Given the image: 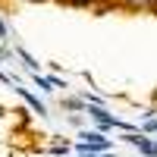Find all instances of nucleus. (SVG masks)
I'll return each mask as SVG.
<instances>
[{
    "mask_svg": "<svg viewBox=\"0 0 157 157\" xmlns=\"http://www.w3.org/2000/svg\"><path fill=\"white\" fill-rule=\"evenodd\" d=\"M88 113H91V116L98 120V126H101V129H110V126H123L120 120H116V116H110L107 110H104L101 104H91V107H88Z\"/></svg>",
    "mask_w": 157,
    "mask_h": 157,
    "instance_id": "f03ea898",
    "label": "nucleus"
},
{
    "mask_svg": "<svg viewBox=\"0 0 157 157\" xmlns=\"http://www.w3.org/2000/svg\"><path fill=\"white\" fill-rule=\"evenodd\" d=\"M60 3H63V0H60Z\"/></svg>",
    "mask_w": 157,
    "mask_h": 157,
    "instance_id": "4468645a",
    "label": "nucleus"
},
{
    "mask_svg": "<svg viewBox=\"0 0 157 157\" xmlns=\"http://www.w3.org/2000/svg\"><path fill=\"white\" fill-rule=\"evenodd\" d=\"M0 38H6V25L3 22H0Z\"/></svg>",
    "mask_w": 157,
    "mask_h": 157,
    "instance_id": "f8f14e48",
    "label": "nucleus"
},
{
    "mask_svg": "<svg viewBox=\"0 0 157 157\" xmlns=\"http://www.w3.org/2000/svg\"><path fill=\"white\" fill-rule=\"evenodd\" d=\"M66 3H72V6H98L101 0H66Z\"/></svg>",
    "mask_w": 157,
    "mask_h": 157,
    "instance_id": "0eeeda50",
    "label": "nucleus"
},
{
    "mask_svg": "<svg viewBox=\"0 0 157 157\" xmlns=\"http://www.w3.org/2000/svg\"><path fill=\"white\" fill-rule=\"evenodd\" d=\"M154 154H157V141H154Z\"/></svg>",
    "mask_w": 157,
    "mask_h": 157,
    "instance_id": "ddd939ff",
    "label": "nucleus"
},
{
    "mask_svg": "<svg viewBox=\"0 0 157 157\" xmlns=\"http://www.w3.org/2000/svg\"><path fill=\"white\" fill-rule=\"evenodd\" d=\"M116 3H120V10H148V3L151 0H116Z\"/></svg>",
    "mask_w": 157,
    "mask_h": 157,
    "instance_id": "39448f33",
    "label": "nucleus"
},
{
    "mask_svg": "<svg viewBox=\"0 0 157 157\" xmlns=\"http://www.w3.org/2000/svg\"><path fill=\"white\" fill-rule=\"evenodd\" d=\"M78 138H82V141H78V154H85V151H98V154H107V151H110V141L104 138L101 132H82Z\"/></svg>",
    "mask_w": 157,
    "mask_h": 157,
    "instance_id": "f257e3e1",
    "label": "nucleus"
},
{
    "mask_svg": "<svg viewBox=\"0 0 157 157\" xmlns=\"http://www.w3.org/2000/svg\"><path fill=\"white\" fill-rule=\"evenodd\" d=\"M145 132H157V116H154V120H148V123H145Z\"/></svg>",
    "mask_w": 157,
    "mask_h": 157,
    "instance_id": "6e6552de",
    "label": "nucleus"
},
{
    "mask_svg": "<svg viewBox=\"0 0 157 157\" xmlns=\"http://www.w3.org/2000/svg\"><path fill=\"white\" fill-rule=\"evenodd\" d=\"M22 3H50V0H22Z\"/></svg>",
    "mask_w": 157,
    "mask_h": 157,
    "instance_id": "9b49d317",
    "label": "nucleus"
},
{
    "mask_svg": "<svg viewBox=\"0 0 157 157\" xmlns=\"http://www.w3.org/2000/svg\"><path fill=\"white\" fill-rule=\"evenodd\" d=\"M148 13H154V16H157V0H151V3H148Z\"/></svg>",
    "mask_w": 157,
    "mask_h": 157,
    "instance_id": "1a4fd4ad",
    "label": "nucleus"
},
{
    "mask_svg": "<svg viewBox=\"0 0 157 157\" xmlns=\"http://www.w3.org/2000/svg\"><path fill=\"white\" fill-rule=\"evenodd\" d=\"M6 57H10V50H6V47H0V60H6Z\"/></svg>",
    "mask_w": 157,
    "mask_h": 157,
    "instance_id": "9d476101",
    "label": "nucleus"
},
{
    "mask_svg": "<svg viewBox=\"0 0 157 157\" xmlns=\"http://www.w3.org/2000/svg\"><path fill=\"white\" fill-rule=\"evenodd\" d=\"M16 91H19V94H22V101H25V104H29V107H32V110H35L38 116H44V113H47V107H44V101H38V98L32 94V91H29V88H16Z\"/></svg>",
    "mask_w": 157,
    "mask_h": 157,
    "instance_id": "7ed1b4c3",
    "label": "nucleus"
},
{
    "mask_svg": "<svg viewBox=\"0 0 157 157\" xmlns=\"http://www.w3.org/2000/svg\"><path fill=\"white\" fill-rule=\"evenodd\" d=\"M126 141H129V145H135L145 157H151V154H154V141H148L145 135H135V132H132V135H126Z\"/></svg>",
    "mask_w": 157,
    "mask_h": 157,
    "instance_id": "20e7f679",
    "label": "nucleus"
},
{
    "mask_svg": "<svg viewBox=\"0 0 157 157\" xmlns=\"http://www.w3.org/2000/svg\"><path fill=\"white\" fill-rule=\"evenodd\" d=\"M16 54H19V57H22V60H25V66H29V69H32V72H38V63H35V60H32V57H29V54H25V50H16Z\"/></svg>",
    "mask_w": 157,
    "mask_h": 157,
    "instance_id": "423d86ee",
    "label": "nucleus"
}]
</instances>
